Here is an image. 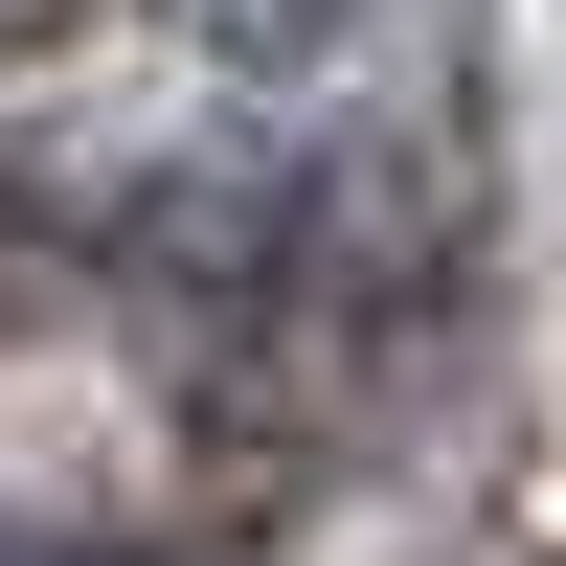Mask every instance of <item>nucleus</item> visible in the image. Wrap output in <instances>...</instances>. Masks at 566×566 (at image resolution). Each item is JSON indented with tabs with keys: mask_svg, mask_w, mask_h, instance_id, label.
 Returning <instances> with one entry per match:
<instances>
[{
	"mask_svg": "<svg viewBox=\"0 0 566 566\" xmlns=\"http://www.w3.org/2000/svg\"><path fill=\"white\" fill-rule=\"evenodd\" d=\"M181 45H205V69H340V45H386L408 0H159Z\"/></svg>",
	"mask_w": 566,
	"mask_h": 566,
	"instance_id": "obj_1",
	"label": "nucleus"
}]
</instances>
